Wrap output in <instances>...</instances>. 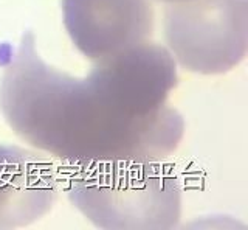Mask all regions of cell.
<instances>
[{
    "label": "cell",
    "mask_w": 248,
    "mask_h": 230,
    "mask_svg": "<svg viewBox=\"0 0 248 230\" xmlns=\"http://www.w3.org/2000/svg\"><path fill=\"white\" fill-rule=\"evenodd\" d=\"M175 67L168 49L147 41L73 78L39 56L28 32L3 68L0 109L22 142L64 165L161 162L185 134L168 103Z\"/></svg>",
    "instance_id": "6da1fadb"
},
{
    "label": "cell",
    "mask_w": 248,
    "mask_h": 230,
    "mask_svg": "<svg viewBox=\"0 0 248 230\" xmlns=\"http://www.w3.org/2000/svg\"><path fill=\"white\" fill-rule=\"evenodd\" d=\"M59 181L72 204L101 229H172L180 219V185L161 162L61 164Z\"/></svg>",
    "instance_id": "7a4b0ae2"
},
{
    "label": "cell",
    "mask_w": 248,
    "mask_h": 230,
    "mask_svg": "<svg viewBox=\"0 0 248 230\" xmlns=\"http://www.w3.org/2000/svg\"><path fill=\"white\" fill-rule=\"evenodd\" d=\"M169 53L185 70L223 73L247 53V0H182L166 3Z\"/></svg>",
    "instance_id": "3957f363"
},
{
    "label": "cell",
    "mask_w": 248,
    "mask_h": 230,
    "mask_svg": "<svg viewBox=\"0 0 248 230\" xmlns=\"http://www.w3.org/2000/svg\"><path fill=\"white\" fill-rule=\"evenodd\" d=\"M64 24L85 58L99 61L149 41L151 0H62Z\"/></svg>",
    "instance_id": "277c9868"
},
{
    "label": "cell",
    "mask_w": 248,
    "mask_h": 230,
    "mask_svg": "<svg viewBox=\"0 0 248 230\" xmlns=\"http://www.w3.org/2000/svg\"><path fill=\"white\" fill-rule=\"evenodd\" d=\"M59 166L44 152L0 143V229L33 224L51 210Z\"/></svg>",
    "instance_id": "5b68a950"
},
{
    "label": "cell",
    "mask_w": 248,
    "mask_h": 230,
    "mask_svg": "<svg viewBox=\"0 0 248 230\" xmlns=\"http://www.w3.org/2000/svg\"><path fill=\"white\" fill-rule=\"evenodd\" d=\"M160 2H165V3H174V2H182V0H160Z\"/></svg>",
    "instance_id": "8992f818"
}]
</instances>
